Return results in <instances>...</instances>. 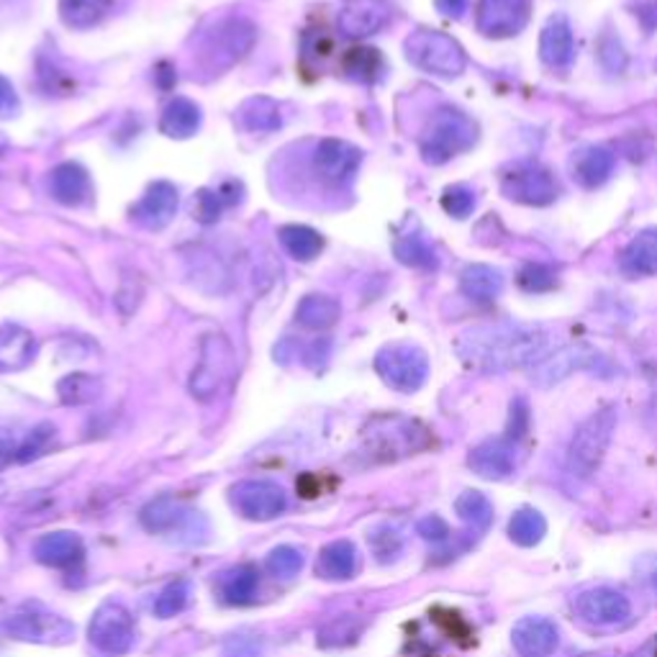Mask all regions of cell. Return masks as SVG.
Wrapping results in <instances>:
<instances>
[{
    "mask_svg": "<svg viewBox=\"0 0 657 657\" xmlns=\"http://www.w3.org/2000/svg\"><path fill=\"white\" fill-rule=\"evenodd\" d=\"M467 465L481 478L504 481L516 471V442L511 437H496V440L481 442L467 457Z\"/></svg>",
    "mask_w": 657,
    "mask_h": 657,
    "instance_id": "obj_20",
    "label": "cell"
},
{
    "mask_svg": "<svg viewBox=\"0 0 657 657\" xmlns=\"http://www.w3.org/2000/svg\"><path fill=\"white\" fill-rule=\"evenodd\" d=\"M550 336L542 326L493 322L465 328L455 340L460 363L478 373H508L545 357Z\"/></svg>",
    "mask_w": 657,
    "mask_h": 657,
    "instance_id": "obj_1",
    "label": "cell"
},
{
    "mask_svg": "<svg viewBox=\"0 0 657 657\" xmlns=\"http://www.w3.org/2000/svg\"><path fill=\"white\" fill-rule=\"evenodd\" d=\"M357 635H359L357 620H352V616H340V620L328 622L326 627L319 632V645H322V647L349 645Z\"/></svg>",
    "mask_w": 657,
    "mask_h": 657,
    "instance_id": "obj_48",
    "label": "cell"
},
{
    "mask_svg": "<svg viewBox=\"0 0 657 657\" xmlns=\"http://www.w3.org/2000/svg\"><path fill=\"white\" fill-rule=\"evenodd\" d=\"M191 581L170 583L168 589L160 593L158 601H154V614H158L160 620H170V616L180 614L187 606V601H191Z\"/></svg>",
    "mask_w": 657,
    "mask_h": 657,
    "instance_id": "obj_45",
    "label": "cell"
},
{
    "mask_svg": "<svg viewBox=\"0 0 657 657\" xmlns=\"http://www.w3.org/2000/svg\"><path fill=\"white\" fill-rule=\"evenodd\" d=\"M455 511L467 527L473 529H488L493 521V504L486 493L481 491H465L463 496L455 500Z\"/></svg>",
    "mask_w": 657,
    "mask_h": 657,
    "instance_id": "obj_41",
    "label": "cell"
},
{
    "mask_svg": "<svg viewBox=\"0 0 657 657\" xmlns=\"http://www.w3.org/2000/svg\"><path fill=\"white\" fill-rule=\"evenodd\" d=\"M231 504L249 521H270L286 511V491L272 481H241L231 488Z\"/></svg>",
    "mask_w": 657,
    "mask_h": 657,
    "instance_id": "obj_14",
    "label": "cell"
},
{
    "mask_svg": "<svg viewBox=\"0 0 657 657\" xmlns=\"http://www.w3.org/2000/svg\"><path fill=\"white\" fill-rule=\"evenodd\" d=\"M100 390H104L100 380L96 375H88V373H73L57 383V394L62 398V403L67 406L93 403L100 396Z\"/></svg>",
    "mask_w": 657,
    "mask_h": 657,
    "instance_id": "obj_40",
    "label": "cell"
},
{
    "mask_svg": "<svg viewBox=\"0 0 657 657\" xmlns=\"http://www.w3.org/2000/svg\"><path fill=\"white\" fill-rule=\"evenodd\" d=\"M620 268L627 278L657 276V226L643 229L629 239L620 257Z\"/></svg>",
    "mask_w": 657,
    "mask_h": 657,
    "instance_id": "obj_24",
    "label": "cell"
},
{
    "mask_svg": "<svg viewBox=\"0 0 657 657\" xmlns=\"http://www.w3.org/2000/svg\"><path fill=\"white\" fill-rule=\"evenodd\" d=\"M34 554L42 566L73 568L83 560L85 545L75 531H50V535L36 539Z\"/></svg>",
    "mask_w": 657,
    "mask_h": 657,
    "instance_id": "obj_23",
    "label": "cell"
},
{
    "mask_svg": "<svg viewBox=\"0 0 657 657\" xmlns=\"http://www.w3.org/2000/svg\"><path fill=\"white\" fill-rule=\"evenodd\" d=\"M280 237V245L291 257L301 262H311L316 260L319 252L324 249V237L319 234L316 229H311V226H303V224H288L283 229L278 231Z\"/></svg>",
    "mask_w": 657,
    "mask_h": 657,
    "instance_id": "obj_35",
    "label": "cell"
},
{
    "mask_svg": "<svg viewBox=\"0 0 657 657\" xmlns=\"http://www.w3.org/2000/svg\"><path fill=\"white\" fill-rule=\"evenodd\" d=\"M531 0H478L475 26L488 39H511L529 23Z\"/></svg>",
    "mask_w": 657,
    "mask_h": 657,
    "instance_id": "obj_13",
    "label": "cell"
},
{
    "mask_svg": "<svg viewBox=\"0 0 657 657\" xmlns=\"http://www.w3.org/2000/svg\"><path fill=\"white\" fill-rule=\"evenodd\" d=\"M406 60L421 73L455 80L465 73L467 57L457 39H452L444 31L434 29H417L406 36Z\"/></svg>",
    "mask_w": 657,
    "mask_h": 657,
    "instance_id": "obj_3",
    "label": "cell"
},
{
    "mask_svg": "<svg viewBox=\"0 0 657 657\" xmlns=\"http://www.w3.org/2000/svg\"><path fill=\"white\" fill-rule=\"evenodd\" d=\"M54 440H57V427L50 424V421H42V424L29 429V432L6 452V460H13V463H31V460L46 455V452L52 450Z\"/></svg>",
    "mask_w": 657,
    "mask_h": 657,
    "instance_id": "obj_36",
    "label": "cell"
},
{
    "mask_svg": "<svg viewBox=\"0 0 657 657\" xmlns=\"http://www.w3.org/2000/svg\"><path fill=\"white\" fill-rule=\"evenodd\" d=\"M191 516V511H185L183 506L177 504L172 496H162L158 500H152L150 506H144L142 511V524L150 531H158V535H168V531H175L177 527H183V521Z\"/></svg>",
    "mask_w": 657,
    "mask_h": 657,
    "instance_id": "obj_38",
    "label": "cell"
},
{
    "mask_svg": "<svg viewBox=\"0 0 657 657\" xmlns=\"http://www.w3.org/2000/svg\"><path fill=\"white\" fill-rule=\"evenodd\" d=\"M21 111V100L8 77L0 75V119H13Z\"/></svg>",
    "mask_w": 657,
    "mask_h": 657,
    "instance_id": "obj_52",
    "label": "cell"
},
{
    "mask_svg": "<svg viewBox=\"0 0 657 657\" xmlns=\"http://www.w3.org/2000/svg\"><path fill=\"white\" fill-rule=\"evenodd\" d=\"M432 444V434L417 419L406 417H378L365 427L363 448L373 460H398L417 455Z\"/></svg>",
    "mask_w": 657,
    "mask_h": 657,
    "instance_id": "obj_2",
    "label": "cell"
},
{
    "mask_svg": "<svg viewBox=\"0 0 657 657\" xmlns=\"http://www.w3.org/2000/svg\"><path fill=\"white\" fill-rule=\"evenodd\" d=\"M357 573V547L347 539L328 542L316 560V575L324 581H349Z\"/></svg>",
    "mask_w": 657,
    "mask_h": 657,
    "instance_id": "obj_29",
    "label": "cell"
},
{
    "mask_svg": "<svg viewBox=\"0 0 657 657\" xmlns=\"http://www.w3.org/2000/svg\"><path fill=\"white\" fill-rule=\"evenodd\" d=\"M616 429V409L604 406L591 413L581 427L575 429L573 442L568 448V473L578 481H589L599 465L604 463L608 444H612Z\"/></svg>",
    "mask_w": 657,
    "mask_h": 657,
    "instance_id": "obj_5",
    "label": "cell"
},
{
    "mask_svg": "<svg viewBox=\"0 0 657 657\" xmlns=\"http://www.w3.org/2000/svg\"><path fill=\"white\" fill-rule=\"evenodd\" d=\"M417 531L424 539H429V542H444V539L450 537L448 521H444L442 516H434V514L424 516V519L417 524Z\"/></svg>",
    "mask_w": 657,
    "mask_h": 657,
    "instance_id": "obj_51",
    "label": "cell"
},
{
    "mask_svg": "<svg viewBox=\"0 0 657 657\" xmlns=\"http://www.w3.org/2000/svg\"><path fill=\"white\" fill-rule=\"evenodd\" d=\"M519 286L527 293H547L558 286V270L547 262H527L519 270Z\"/></svg>",
    "mask_w": 657,
    "mask_h": 657,
    "instance_id": "obj_42",
    "label": "cell"
},
{
    "mask_svg": "<svg viewBox=\"0 0 657 657\" xmlns=\"http://www.w3.org/2000/svg\"><path fill=\"white\" fill-rule=\"evenodd\" d=\"M547 535V521L537 508H519L508 521V537L519 547H535Z\"/></svg>",
    "mask_w": 657,
    "mask_h": 657,
    "instance_id": "obj_39",
    "label": "cell"
},
{
    "mask_svg": "<svg viewBox=\"0 0 657 657\" xmlns=\"http://www.w3.org/2000/svg\"><path fill=\"white\" fill-rule=\"evenodd\" d=\"M390 6L386 0H347L336 15V26L347 39H367L386 29Z\"/></svg>",
    "mask_w": 657,
    "mask_h": 657,
    "instance_id": "obj_17",
    "label": "cell"
},
{
    "mask_svg": "<svg viewBox=\"0 0 657 657\" xmlns=\"http://www.w3.org/2000/svg\"><path fill=\"white\" fill-rule=\"evenodd\" d=\"M653 657H657V637H655V643H653Z\"/></svg>",
    "mask_w": 657,
    "mask_h": 657,
    "instance_id": "obj_57",
    "label": "cell"
},
{
    "mask_svg": "<svg viewBox=\"0 0 657 657\" xmlns=\"http://www.w3.org/2000/svg\"><path fill=\"white\" fill-rule=\"evenodd\" d=\"M201 121H203L201 106L193 104L191 98L177 96L164 106L160 131L170 139H191L195 137V131L201 129Z\"/></svg>",
    "mask_w": 657,
    "mask_h": 657,
    "instance_id": "obj_28",
    "label": "cell"
},
{
    "mask_svg": "<svg viewBox=\"0 0 657 657\" xmlns=\"http://www.w3.org/2000/svg\"><path fill=\"white\" fill-rule=\"evenodd\" d=\"M111 8L114 0H60V19L69 29L85 31L98 26Z\"/></svg>",
    "mask_w": 657,
    "mask_h": 657,
    "instance_id": "obj_33",
    "label": "cell"
},
{
    "mask_svg": "<svg viewBox=\"0 0 657 657\" xmlns=\"http://www.w3.org/2000/svg\"><path fill=\"white\" fill-rule=\"evenodd\" d=\"M511 643L521 657H550L560 645V632L545 616H524L514 624Z\"/></svg>",
    "mask_w": 657,
    "mask_h": 657,
    "instance_id": "obj_21",
    "label": "cell"
},
{
    "mask_svg": "<svg viewBox=\"0 0 657 657\" xmlns=\"http://www.w3.org/2000/svg\"><path fill=\"white\" fill-rule=\"evenodd\" d=\"M342 316L340 301L332 299V295H306L295 309V319H299L301 326L314 328V332H322V328H332Z\"/></svg>",
    "mask_w": 657,
    "mask_h": 657,
    "instance_id": "obj_34",
    "label": "cell"
},
{
    "mask_svg": "<svg viewBox=\"0 0 657 657\" xmlns=\"http://www.w3.org/2000/svg\"><path fill=\"white\" fill-rule=\"evenodd\" d=\"M539 57L550 69L566 73L575 62V36L568 15L554 13L547 19L542 34H539Z\"/></svg>",
    "mask_w": 657,
    "mask_h": 657,
    "instance_id": "obj_19",
    "label": "cell"
},
{
    "mask_svg": "<svg viewBox=\"0 0 657 657\" xmlns=\"http://www.w3.org/2000/svg\"><path fill=\"white\" fill-rule=\"evenodd\" d=\"M478 142V123L460 108H440L421 137V160L444 164L457 154L473 150Z\"/></svg>",
    "mask_w": 657,
    "mask_h": 657,
    "instance_id": "obj_4",
    "label": "cell"
},
{
    "mask_svg": "<svg viewBox=\"0 0 657 657\" xmlns=\"http://www.w3.org/2000/svg\"><path fill=\"white\" fill-rule=\"evenodd\" d=\"M467 3H471V0H434L437 11L448 15V19H463L467 11Z\"/></svg>",
    "mask_w": 657,
    "mask_h": 657,
    "instance_id": "obj_54",
    "label": "cell"
},
{
    "mask_svg": "<svg viewBox=\"0 0 657 657\" xmlns=\"http://www.w3.org/2000/svg\"><path fill=\"white\" fill-rule=\"evenodd\" d=\"M237 370V355L224 334H206L201 342V355L191 373V396L198 401H211Z\"/></svg>",
    "mask_w": 657,
    "mask_h": 657,
    "instance_id": "obj_6",
    "label": "cell"
},
{
    "mask_svg": "<svg viewBox=\"0 0 657 657\" xmlns=\"http://www.w3.org/2000/svg\"><path fill=\"white\" fill-rule=\"evenodd\" d=\"M637 19L645 23V29L650 31L657 26V0H647V3L637 6Z\"/></svg>",
    "mask_w": 657,
    "mask_h": 657,
    "instance_id": "obj_55",
    "label": "cell"
},
{
    "mask_svg": "<svg viewBox=\"0 0 657 657\" xmlns=\"http://www.w3.org/2000/svg\"><path fill=\"white\" fill-rule=\"evenodd\" d=\"M506 278L504 272L493 265H467V268L460 272V291L467 301L478 303V306H488L504 293Z\"/></svg>",
    "mask_w": 657,
    "mask_h": 657,
    "instance_id": "obj_25",
    "label": "cell"
},
{
    "mask_svg": "<svg viewBox=\"0 0 657 657\" xmlns=\"http://www.w3.org/2000/svg\"><path fill=\"white\" fill-rule=\"evenodd\" d=\"M442 208L452 218H467L475 211V191L471 185H450L442 193Z\"/></svg>",
    "mask_w": 657,
    "mask_h": 657,
    "instance_id": "obj_46",
    "label": "cell"
},
{
    "mask_svg": "<svg viewBox=\"0 0 657 657\" xmlns=\"http://www.w3.org/2000/svg\"><path fill=\"white\" fill-rule=\"evenodd\" d=\"M643 570H645V578H647V581H650V585L657 591V558L643 562Z\"/></svg>",
    "mask_w": 657,
    "mask_h": 657,
    "instance_id": "obj_56",
    "label": "cell"
},
{
    "mask_svg": "<svg viewBox=\"0 0 657 657\" xmlns=\"http://www.w3.org/2000/svg\"><path fill=\"white\" fill-rule=\"evenodd\" d=\"M394 252L398 260L409 268H421V270H434L440 265V257H437L434 247L429 245V239L421 231H406L396 239Z\"/></svg>",
    "mask_w": 657,
    "mask_h": 657,
    "instance_id": "obj_37",
    "label": "cell"
},
{
    "mask_svg": "<svg viewBox=\"0 0 657 657\" xmlns=\"http://www.w3.org/2000/svg\"><path fill=\"white\" fill-rule=\"evenodd\" d=\"M500 193L521 206H550L558 201L560 183L550 168L539 162H514L500 175Z\"/></svg>",
    "mask_w": 657,
    "mask_h": 657,
    "instance_id": "obj_8",
    "label": "cell"
},
{
    "mask_svg": "<svg viewBox=\"0 0 657 657\" xmlns=\"http://www.w3.org/2000/svg\"><path fill=\"white\" fill-rule=\"evenodd\" d=\"M88 637H90V645L96 647L100 655H108V657L127 655L137 643L134 616H131L127 606L108 601V604H104L96 614H93Z\"/></svg>",
    "mask_w": 657,
    "mask_h": 657,
    "instance_id": "obj_12",
    "label": "cell"
},
{
    "mask_svg": "<svg viewBox=\"0 0 657 657\" xmlns=\"http://www.w3.org/2000/svg\"><path fill=\"white\" fill-rule=\"evenodd\" d=\"M239 121L241 127L252 134H272L283 127V116H280V108L272 98L268 96H252L247 98L239 108Z\"/></svg>",
    "mask_w": 657,
    "mask_h": 657,
    "instance_id": "obj_30",
    "label": "cell"
},
{
    "mask_svg": "<svg viewBox=\"0 0 657 657\" xmlns=\"http://www.w3.org/2000/svg\"><path fill=\"white\" fill-rule=\"evenodd\" d=\"M342 69L352 80L373 85L386 73V60H383V54L373 50V46H352V50L344 52Z\"/></svg>",
    "mask_w": 657,
    "mask_h": 657,
    "instance_id": "obj_31",
    "label": "cell"
},
{
    "mask_svg": "<svg viewBox=\"0 0 657 657\" xmlns=\"http://www.w3.org/2000/svg\"><path fill=\"white\" fill-rule=\"evenodd\" d=\"M529 429V409L527 403H524V398H516L511 403V421H508V434L514 442H519L524 434H527Z\"/></svg>",
    "mask_w": 657,
    "mask_h": 657,
    "instance_id": "obj_50",
    "label": "cell"
},
{
    "mask_svg": "<svg viewBox=\"0 0 657 657\" xmlns=\"http://www.w3.org/2000/svg\"><path fill=\"white\" fill-rule=\"evenodd\" d=\"M608 367V359L601 355L596 347L585 342H575V344H566V347L554 349L552 355H545L539 363L531 365L529 378L535 386L539 388H550L554 383H562L570 378L573 373H583V370H604Z\"/></svg>",
    "mask_w": 657,
    "mask_h": 657,
    "instance_id": "obj_11",
    "label": "cell"
},
{
    "mask_svg": "<svg viewBox=\"0 0 657 657\" xmlns=\"http://www.w3.org/2000/svg\"><path fill=\"white\" fill-rule=\"evenodd\" d=\"M575 612L583 622L596 624V627H614V624H624L629 620L632 606L622 591L599 585V589L578 593Z\"/></svg>",
    "mask_w": 657,
    "mask_h": 657,
    "instance_id": "obj_15",
    "label": "cell"
},
{
    "mask_svg": "<svg viewBox=\"0 0 657 657\" xmlns=\"http://www.w3.org/2000/svg\"><path fill=\"white\" fill-rule=\"evenodd\" d=\"M596 54H599L601 67H604L606 73H612V75L624 73V67H627V62H629L622 39L616 34H612V31H604V34L599 36Z\"/></svg>",
    "mask_w": 657,
    "mask_h": 657,
    "instance_id": "obj_43",
    "label": "cell"
},
{
    "mask_svg": "<svg viewBox=\"0 0 657 657\" xmlns=\"http://www.w3.org/2000/svg\"><path fill=\"white\" fill-rule=\"evenodd\" d=\"M359 164H363V152L355 144L344 139H322L314 152V168L319 177L332 185H347L355 180Z\"/></svg>",
    "mask_w": 657,
    "mask_h": 657,
    "instance_id": "obj_16",
    "label": "cell"
},
{
    "mask_svg": "<svg viewBox=\"0 0 657 657\" xmlns=\"http://www.w3.org/2000/svg\"><path fill=\"white\" fill-rule=\"evenodd\" d=\"M375 373L398 394H417L429 378V357L417 344L394 342L375 355Z\"/></svg>",
    "mask_w": 657,
    "mask_h": 657,
    "instance_id": "obj_7",
    "label": "cell"
},
{
    "mask_svg": "<svg viewBox=\"0 0 657 657\" xmlns=\"http://www.w3.org/2000/svg\"><path fill=\"white\" fill-rule=\"evenodd\" d=\"M257 585H260V575H257V570L252 566H239V568L226 570V573L222 575V581H218V593H222V599L226 601V604L245 606V604H252L255 601Z\"/></svg>",
    "mask_w": 657,
    "mask_h": 657,
    "instance_id": "obj_32",
    "label": "cell"
},
{
    "mask_svg": "<svg viewBox=\"0 0 657 657\" xmlns=\"http://www.w3.org/2000/svg\"><path fill=\"white\" fill-rule=\"evenodd\" d=\"M3 632L8 637L19 639V643L34 645H67L75 637V627L65 616L54 614L39 604H29L13 612L3 622Z\"/></svg>",
    "mask_w": 657,
    "mask_h": 657,
    "instance_id": "obj_9",
    "label": "cell"
},
{
    "mask_svg": "<svg viewBox=\"0 0 657 657\" xmlns=\"http://www.w3.org/2000/svg\"><path fill=\"white\" fill-rule=\"evenodd\" d=\"M257 42V29L255 23L245 19V15H231L218 23L214 34L206 39V46H203V65L211 73H218V69H226L237 65L241 57H247L252 52Z\"/></svg>",
    "mask_w": 657,
    "mask_h": 657,
    "instance_id": "obj_10",
    "label": "cell"
},
{
    "mask_svg": "<svg viewBox=\"0 0 657 657\" xmlns=\"http://www.w3.org/2000/svg\"><path fill=\"white\" fill-rule=\"evenodd\" d=\"M177 203H180V193L177 187L168 183V180H158L147 187V193L142 195V201L137 203L131 216L139 226L150 231H160L168 226L172 218L177 214Z\"/></svg>",
    "mask_w": 657,
    "mask_h": 657,
    "instance_id": "obj_18",
    "label": "cell"
},
{
    "mask_svg": "<svg viewBox=\"0 0 657 657\" xmlns=\"http://www.w3.org/2000/svg\"><path fill=\"white\" fill-rule=\"evenodd\" d=\"M265 568H268L270 575L280 578V581H288V578L301 573L303 552L295 550V547H291V545L276 547V550L268 554V562H265Z\"/></svg>",
    "mask_w": 657,
    "mask_h": 657,
    "instance_id": "obj_44",
    "label": "cell"
},
{
    "mask_svg": "<svg viewBox=\"0 0 657 657\" xmlns=\"http://www.w3.org/2000/svg\"><path fill=\"white\" fill-rule=\"evenodd\" d=\"M616 168V154L606 147H583L573 154V162H570V170H573V177L578 185L583 187H601L612 177Z\"/></svg>",
    "mask_w": 657,
    "mask_h": 657,
    "instance_id": "obj_26",
    "label": "cell"
},
{
    "mask_svg": "<svg viewBox=\"0 0 657 657\" xmlns=\"http://www.w3.org/2000/svg\"><path fill=\"white\" fill-rule=\"evenodd\" d=\"M370 547L375 552V560L378 562H394L398 554H401L403 539L394 527H378L370 531Z\"/></svg>",
    "mask_w": 657,
    "mask_h": 657,
    "instance_id": "obj_47",
    "label": "cell"
},
{
    "mask_svg": "<svg viewBox=\"0 0 657 657\" xmlns=\"http://www.w3.org/2000/svg\"><path fill=\"white\" fill-rule=\"evenodd\" d=\"M36 357V340L19 324L0 326V370H23Z\"/></svg>",
    "mask_w": 657,
    "mask_h": 657,
    "instance_id": "obj_27",
    "label": "cell"
},
{
    "mask_svg": "<svg viewBox=\"0 0 657 657\" xmlns=\"http://www.w3.org/2000/svg\"><path fill=\"white\" fill-rule=\"evenodd\" d=\"M50 191L62 206H83L90 198L93 183L88 170L77 162H62L52 170Z\"/></svg>",
    "mask_w": 657,
    "mask_h": 657,
    "instance_id": "obj_22",
    "label": "cell"
},
{
    "mask_svg": "<svg viewBox=\"0 0 657 657\" xmlns=\"http://www.w3.org/2000/svg\"><path fill=\"white\" fill-rule=\"evenodd\" d=\"M222 657H262V647L252 637H237L224 647Z\"/></svg>",
    "mask_w": 657,
    "mask_h": 657,
    "instance_id": "obj_53",
    "label": "cell"
},
{
    "mask_svg": "<svg viewBox=\"0 0 657 657\" xmlns=\"http://www.w3.org/2000/svg\"><path fill=\"white\" fill-rule=\"evenodd\" d=\"M226 206V201L222 198V193H211V191H201L193 201V216L198 218L201 224H214L222 216V208Z\"/></svg>",
    "mask_w": 657,
    "mask_h": 657,
    "instance_id": "obj_49",
    "label": "cell"
}]
</instances>
